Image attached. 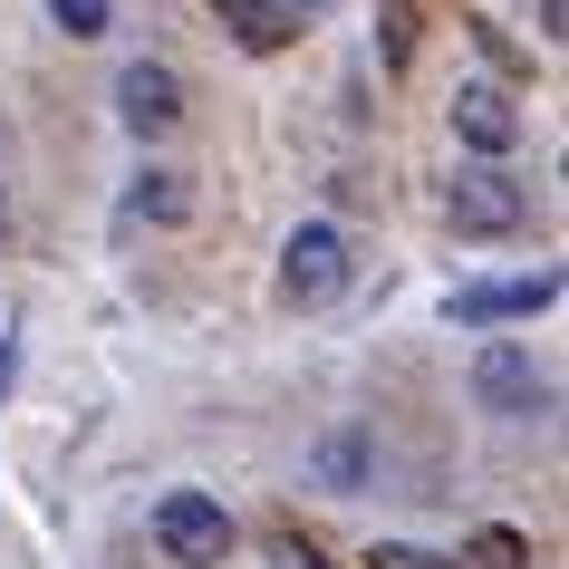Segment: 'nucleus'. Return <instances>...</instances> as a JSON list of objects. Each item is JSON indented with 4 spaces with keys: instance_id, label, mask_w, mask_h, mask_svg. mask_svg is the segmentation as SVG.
Masks as SVG:
<instances>
[{
    "instance_id": "obj_1",
    "label": "nucleus",
    "mask_w": 569,
    "mask_h": 569,
    "mask_svg": "<svg viewBox=\"0 0 569 569\" xmlns=\"http://www.w3.org/2000/svg\"><path fill=\"white\" fill-rule=\"evenodd\" d=\"M154 540H164L174 569H222L232 560V511L212 502V492H164L154 502Z\"/></svg>"
},
{
    "instance_id": "obj_2",
    "label": "nucleus",
    "mask_w": 569,
    "mask_h": 569,
    "mask_svg": "<svg viewBox=\"0 0 569 569\" xmlns=\"http://www.w3.org/2000/svg\"><path fill=\"white\" fill-rule=\"evenodd\" d=\"M338 290H348V232H338V222H300L290 251H280V300L329 309Z\"/></svg>"
},
{
    "instance_id": "obj_3",
    "label": "nucleus",
    "mask_w": 569,
    "mask_h": 569,
    "mask_svg": "<svg viewBox=\"0 0 569 569\" xmlns=\"http://www.w3.org/2000/svg\"><path fill=\"white\" fill-rule=\"evenodd\" d=\"M521 183L511 174H492V164H473V174H453L445 183V222L453 232H482V241H502V232H521Z\"/></svg>"
},
{
    "instance_id": "obj_4",
    "label": "nucleus",
    "mask_w": 569,
    "mask_h": 569,
    "mask_svg": "<svg viewBox=\"0 0 569 569\" xmlns=\"http://www.w3.org/2000/svg\"><path fill=\"white\" fill-rule=\"evenodd\" d=\"M473 396L492 406V416H540V406H550V377L531 367L521 338H492V348L473 358Z\"/></svg>"
},
{
    "instance_id": "obj_5",
    "label": "nucleus",
    "mask_w": 569,
    "mask_h": 569,
    "mask_svg": "<svg viewBox=\"0 0 569 569\" xmlns=\"http://www.w3.org/2000/svg\"><path fill=\"white\" fill-rule=\"evenodd\" d=\"M117 117L136 126V136H174V117H183V78L174 68H154V59H136L117 78Z\"/></svg>"
},
{
    "instance_id": "obj_6",
    "label": "nucleus",
    "mask_w": 569,
    "mask_h": 569,
    "mask_svg": "<svg viewBox=\"0 0 569 569\" xmlns=\"http://www.w3.org/2000/svg\"><path fill=\"white\" fill-rule=\"evenodd\" d=\"M453 136L473 154H511L521 146V107H511L502 88H453Z\"/></svg>"
},
{
    "instance_id": "obj_7",
    "label": "nucleus",
    "mask_w": 569,
    "mask_h": 569,
    "mask_svg": "<svg viewBox=\"0 0 569 569\" xmlns=\"http://www.w3.org/2000/svg\"><path fill=\"white\" fill-rule=\"evenodd\" d=\"M560 300V270H531V280H492V290H453V319L482 329V319H531V309Z\"/></svg>"
},
{
    "instance_id": "obj_8",
    "label": "nucleus",
    "mask_w": 569,
    "mask_h": 569,
    "mask_svg": "<svg viewBox=\"0 0 569 569\" xmlns=\"http://www.w3.org/2000/svg\"><path fill=\"white\" fill-rule=\"evenodd\" d=\"M222 30H232L241 49H290V39H300V20H290L280 0H222Z\"/></svg>"
},
{
    "instance_id": "obj_9",
    "label": "nucleus",
    "mask_w": 569,
    "mask_h": 569,
    "mask_svg": "<svg viewBox=\"0 0 569 569\" xmlns=\"http://www.w3.org/2000/svg\"><path fill=\"white\" fill-rule=\"evenodd\" d=\"M126 212H136V222H183V212H193V183L183 174H136Z\"/></svg>"
},
{
    "instance_id": "obj_10",
    "label": "nucleus",
    "mask_w": 569,
    "mask_h": 569,
    "mask_svg": "<svg viewBox=\"0 0 569 569\" xmlns=\"http://www.w3.org/2000/svg\"><path fill=\"white\" fill-rule=\"evenodd\" d=\"M319 473H329V492H348V482L367 473V445H358V435H338V445H319Z\"/></svg>"
},
{
    "instance_id": "obj_11",
    "label": "nucleus",
    "mask_w": 569,
    "mask_h": 569,
    "mask_svg": "<svg viewBox=\"0 0 569 569\" xmlns=\"http://www.w3.org/2000/svg\"><path fill=\"white\" fill-rule=\"evenodd\" d=\"M367 569H463V560H435V550H416V540H377Z\"/></svg>"
},
{
    "instance_id": "obj_12",
    "label": "nucleus",
    "mask_w": 569,
    "mask_h": 569,
    "mask_svg": "<svg viewBox=\"0 0 569 569\" xmlns=\"http://www.w3.org/2000/svg\"><path fill=\"white\" fill-rule=\"evenodd\" d=\"M49 10H59L68 39H97V30H107V0H49Z\"/></svg>"
},
{
    "instance_id": "obj_13",
    "label": "nucleus",
    "mask_w": 569,
    "mask_h": 569,
    "mask_svg": "<svg viewBox=\"0 0 569 569\" xmlns=\"http://www.w3.org/2000/svg\"><path fill=\"white\" fill-rule=\"evenodd\" d=\"M473 569H521V540H511V531H482L473 540Z\"/></svg>"
},
{
    "instance_id": "obj_14",
    "label": "nucleus",
    "mask_w": 569,
    "mask_h": 569,
    "mask_svg": "<svg viewBox=\"0 0 569 569\" xmlns=\"http://www.w3.org/2000/svg\"><path fill=\"white\" fill-rule=\"evenodd\" d=\"M406 49H416V10H406V0H387V59L406 68Z\"/></svg>"
},
{
    "instance_id": "obj_15",
    "label": "nucleus",
    "mask_w": 569,
    "mask_h": 569,
    "mask_svg": "<svg viewBox=\"0 0 569 569\" xmlns=\"http://www.w3.org/2000/svg\"><path fill=\"white\" fill-rule=\"evenodd\" d=\"M280 569H329L319 550H300V540H280Z\"/></svg>"
},
{
    "instance_id": "obj_16",
    "label": "nucleus",
    "mask_w": 569,
    "mask_h": 569,
    "mask_svg": "<svg viewBox=\"0 0 569 569\" xmlns=\"http://www.w3.org/2000/svg\"><path fill=\"white\" fill-rule=\"evenodd\" d=\"M280 10H290V20H309V10H329V0H280Z\"/></svg>"
},
{
    "instance_id": "obj_17",
    "label": "nucleus",
    "mask_w": 569,
    "mask_h": 569,
    "mask_svg": "<svg viewBox=\"0 0 569 569\" xmlns=\"http://www.w3.org/2000/svg\"><path fill=\"white\" fill-rule=\"evenodd\" d=\"M0 396H10V348H0Z\"/></svg>"
},
{
    "instance_id": "obj_18",
    "label": "nucleus",
    "mask_w": 569,
    "mask_h": 569,
    "mask_svg": "<svg viewBox=\"0 0 569 569\" xmlns=\"http://www.w3.org/2000/svg\"><path fill=\"white\" fill-rule=\"evenodd\" d=\"M0 232H10V203H0Z\"/></svg>"
}]
</instances>
